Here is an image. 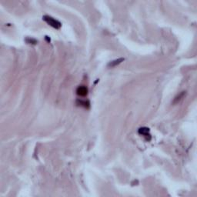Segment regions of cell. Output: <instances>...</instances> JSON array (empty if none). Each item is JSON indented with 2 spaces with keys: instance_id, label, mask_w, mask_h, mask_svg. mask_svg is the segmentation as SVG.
Masks as SVG:
<instances>
[{
  "instance_id": "6da1fadb",
  "label": "cell",
  "mask_w": 197,
  "mask_h": 197,
  "mask_svg": "<svg viewBox=\"0 0 197 197\" xmlns=\"http://www.w3.org/2000/svg\"><path fill=\"white\" fill-rule=\"evenodd\" d=\"M43 19L45 21V22H46L47 24L49 25L50 26L53 27L54 29H60L61 28L62 26V23L60 22V21H58L57 19H54V18H52V16H49V15H44L43 17Z\"/></svg>"
},
{
  "instance_id": "7a4b0ae2",
  "label": "cell",
  "mask_w": 197,
  "mask_h": 197,
  "mask_svg": "<svg viewBox=\"0 0 197 197\" xmlns=\"http://www.w3.org/2000/svg\"><path fill=\"white\" fill-rule=\"evenodd\" d=\"M140 135H142L144 137H146L148 141L151 140V135L149 133V129L147 128V127H142V128L139 129V131H138Z\"/></svg>"
},
{
  "instance_id": "3957f363",
  "label": "cell",
  "mask_w": 197,
  "mask_h": 197,
  "mask_svg": "<svg viewBox=\"0 0 197 197\" xmlns=\"http://www.w3.org/2000/svg\"><path fill=\"white\" fill-rule=\"evenodd\" d=\"M88 88L86 86H79L76 89V94L79 96H86L88 94Z\"/></svg>"
},
{
  "instance_id": "277c9868",
  "label": "cell",
  "mask_w": 197,
  "mask_h": 197,
  "mask_svg": "<svg viewBox=\"0 0 197 197\" xmlns=\"http://www.w3.org/2000/svg\"><path fill=\"white\" fill-rule=\"evenodd\" d=\"M124 61V59L123 58H120V59H118V60H113V61H112L111 62H110V64H109V66L110 67H114L115 66V65H119V63H121L122 62Z\"/></svg>"
},
{
  "instance_id": "5b68a950",
  "label": "cell",
  "mask_w": 197,
  "mask_h": 197,
  "mask_svg": "<svg viewBox=\"0 0 197 197\" xmlns=\"http://www.w3.org/2000/svg\"><path fill=\"white\" fill-rule=\"evenodd\" d=\"M77 104L80 106H82L84 108L88 109L89 107V101H83V100H78Z\"/></svg>"
}]
</instances>
